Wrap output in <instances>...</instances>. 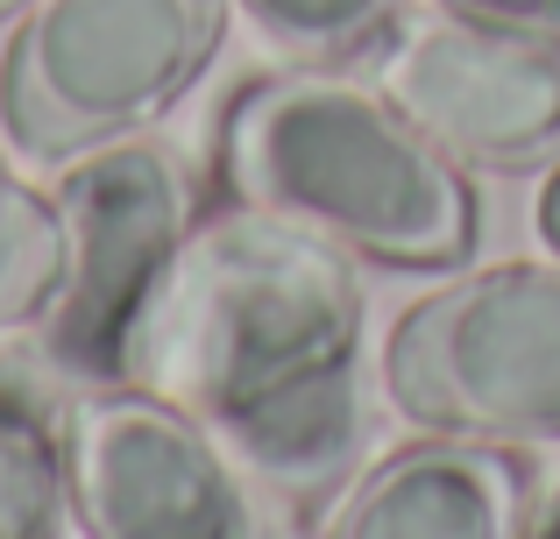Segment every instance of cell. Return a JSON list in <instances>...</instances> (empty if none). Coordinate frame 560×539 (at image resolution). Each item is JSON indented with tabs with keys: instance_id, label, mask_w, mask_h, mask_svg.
<instances>
[{
	"instance_id": "obj_1",
	"label": "cell",
	"mask_w": 560,
	"mask_h": 539,
	"mask_svg": "<svg viewBox=\"0 0 560 539\" xmlns=\"http://www.w3.org/2000/svg\"><path fill=\"white\" fill-rule=\"evenodd\" d=\"M362 277L341 242L228 199L185 227L121 348V384L199 412L270 518L313 526L370 447Z\"/></svg>"
},
{
	"instance_id": "obj_2",
	"label": "cell",
	"mask_w": 560,
	"mask_h": 539,
	"mask_svg": "<svg viewBox=\"0 0 560 539\" xmlns=\"http://www.w3.org/2000/svg\"><path fill=\"white\" fill-rule=\"evenodd\" d=\"M220 192L397 270H447L476 249L462 164L348 65H284L248 79L220 114Z\"/></svg>"
},
{
	"instance_id": "obj_3",
	"label": "cell",
	"mask_w": 560,
	"mask_h": 539,
	"mask_svg": "<svg viewBox=\"0 0 560 539\" xmlns=\"http://www.w3.org/2000/svg\"><path fill=\"white\" fill-rule=\"evenodd\" d=\"M234 0H28L0 57V121L36 164L142 136L220 57Z\"/></svg>"
},
{
	"instance_id": "obj_4",
	"label": "cell",
	"mask_w": 560,
	"mask_h": 539,
	"mask_svg": "<svg viewBox=\"0 0 560 539\" xmlns=\"http://www.w3.org/2000/svg\"><path fill=\"white\" fill-rule=\"evenodd\" d=\"M383 390L425 433L560 447V263H497L419 298L383 341Z\"/></svg>"
},
{
	"instance_id": "obj_5",
	"label": "cell",
	"mask_w": 560,
	"mask_h": 539,
	"mask_svg": "<svg viewBox=\"0 0 560 539\" xmlns=\"http://www.w3.org/2000/svg\"><path fill=\"white\" fill-rule=\"evenodd\" d=\"M57 419L85 539H270L262 490L199 412L142 384H85Z\"/></svg>"
},
{
	"instance_id": "obj_6",
	"label": "cell",
	"mask_w": 560,
	"mask_h": 539,
	"mask_svg": "<svg viewBox=\"0 0 560 539\" xmlns=\"http://www.w3.org/2000/svg\"><path fill=\"white\" fill-rule=\"evenodd\" d=\"M71 277L43 313V362L79 384H121V348L171 249L191 227V178L156 136L79 150L57 178Z\"/></svg>"
},
{
	"instance_id": "obj_7",
	"label": "cell",
	"mask_w": 560,
	"mask_h": 539,
	"mask_svg": "<svg viewBox=\"0 0 560 539\" xmlns=\"http://www.w3.org/2000/svg\"><path fill=\"white\" fill-rule=\"evenodd\" d=\"M383 85L462 171L518 178L560 164V36L433 8L397 36Z\"/></svg>"
},
{
	"instance_id": "obj_8",
	"label": "cell",
	"mask_w": 560,
	"mask_h": 539,
	"mask_svg": "<svg viewBox=\"0 0 560 539\" xmlns=\"http://www.w3.org/2000/svg\"><path fill=\"white\" fill-rule=\"evenodd\" d=\"M533 476L518 447L425 433L355 476L319 539H533Z\"/></svg>"
},
{
	"instance_id": "obj_9",
	"label": "cell",
	"mask_w": 560,
	"mask_h": 539,
	"mask_svg": "<svg viewBox=\"0 0 560 539\" xmlns=\"http://www.w3.org/2000/svg\"><path fill=\"white\" fill-rule=\"evenodd\" d=\"M71 476H65V419L0 362V539H65Z\"/></svg>"
},
{
	"instance_id": "obj_10",
	"label": "cell",
	"mask_w": 560,
	"mask_h": 539,
	"mask_svg": "<svg viewBox=\"0 0 560 539\" xmlns=\"http://www.w3.org/2000/svg\"><path fill=\"white\" fill-rule=\"evenodd\" d=\"M71 277V235L57 192H36L0 164V333L36 327Z\"/></svg>"
},
{
	"instance_id": "obj_11",
	"label": "cell",
	"mask_w": 560,
	"mask_h": 539,
	"mask_svg": "<svg viewBox=\"0 0 560 539\" xmlns=\"http://www.w3.org/2000/svg\"><path fill=\"white\" fill-rule=\"evenodd\" d=\"M284 65H355L405 22V0H234Z\"/></svg>"
},
{
	"instance_id": "obj_12",
	"label": "cell",
	"mask_w": 560,
	"mask_h": 539,
	"mask_svg": "<svg viewBox=\"0 0 560 539\" xmlns=\"http://www.w3.org/2000/svg\"><path fill=\"white\" fill-rule=\"evenodd\" d=\"M440 14L462 22H490V28H533V36H560V0H433Z\"/></svg>"
},
{
	"instance_id": "obj_13",
	"label": "cell",
	"mask_w": 560,
	"mask_h": 539,
	"mask_svg": "<svg viewBox=\"0 0 560 539\" xmlns=\"http://www.w3.org/2000/svg\"><path fill=\"white\" fill-rule=\"evenodd\" d=\"M539 235H547L553 249H560V171H553V185H547V192H539Z\"/></svg>"
},
{
	"instance_id": "obj_14",
	"label": "cell",
	"mask_w": 560,
	"mask_h": 539,
	"mask_svg": "<svg viewBox=\"0 0 560 539\" xmlns=\"http://www.w3.org/2000/svg\"><path fill=\"white\" fill-rule=\"evenodd\" d=\"M533 539H560V483L547 490V504L533 512Z\"/></svg>"
},
{
	"instance_id": "obj_15",
	"label": "cell",
	"mask_w": 560,
	"mask_h": 539,
	"mask_svg": "<svg viewBox=\"0 0 560 539\" xmlns=\"http://www.w3.org/2000/svg\"><path fill=\"white\" fill-rule=\"evenodd\" d=\"M28 8V0H0V22H8V14H22Z\"/></svg>"
}]
</instances>
